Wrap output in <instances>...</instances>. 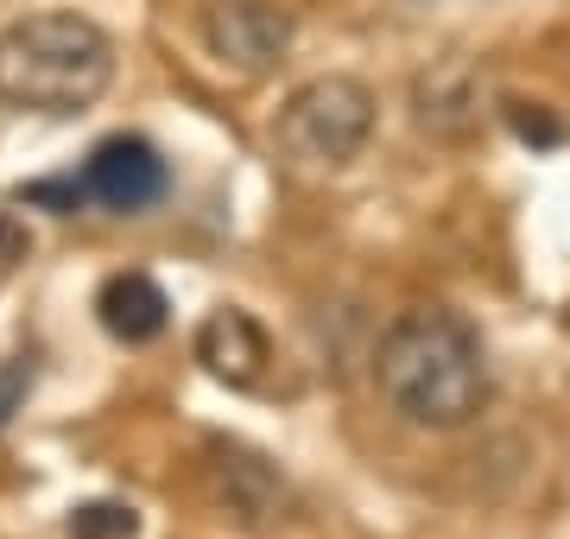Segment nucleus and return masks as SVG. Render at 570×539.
Returning <instances> with one entry per match:
<instances>
[{
  "instance_id": "1",
  "label": "nucleus",
  "mask_w": 570,
  "mask_h": 539,
  "mask_svg": "<svg viewBox=\"0 0 570 539\" xmlns=\"http://www.w3.org/2000/svg\"><path fill=\"white\" fill-rule=\"evenodd\" d=\"M374 394L412 432H463L494 400L482 331L444 305H412L374 343Z\"/></svg>"
},
{
  "instance_id": "2",
  "label": "nucleus",
  "mask_w": 570,
  "mask_h": 539,
  "mask_svg": "<svg viewBox=\"0 0 570 539\" xmlns=\"http://www.w3.org/2000/svg\"><path fill=\"white\" fill-rule=\"evenodd\" d=\"M115 84V39L89 13H26L0 32V108L77 121Z\"/></svg>"
},
{
  "instance_id": "3",
  "label": "nucleus",
  "mask_w": 570,
  "mask_h": 539,
  "mask_svg": "<svg viewBox=\"0 0 570 539\" xmlns=\"http://www.w3.org/2000/svg\"><path fill=\"white\" fill-rule=\"evenodd\" d=\"M171 190V166L165 153L140 134H115L102 140L82 171L70 178H39V185L20 190V204H39V209H58V216H77V209H108V216H140L153 209Z\"/></svg>"
},
{
  "instance_id": "4",
  "label": "nucleus",
  "mask_w": 570,
  "mask_h": 539,
  "mask_svg": "<svg viewBox=\"0 0 570 539\" xmlns=\"http://www.w3.org/2000/svg\"><path fill=\"white\" fill-rule=\"evenodd\" d=\"M273 140L298 166H317V171L348 166L374 140V89L355 84V77H311V84L285 96Z\"/></svg>"
},
{
  "instance_id": "5",
  "label": "nucleus",
  "mask_w": 570,
  "mask_h": 539,
  "mask_svg": "<svg viewBox=\"0 0 570 539\" xmlns=\"http://www.w3.org/2000/svg\"><path fill=\"white\" fill-rule=\"evenodd\" d=\"M292 39H298V26H292V13L273 7V0H209V13H204L209 58L228 63V70H242V77L279 70Z\"/></svg>"
},
{
  "instance_id": "6",
  "label": "nucleus",
  "mask_w": 570,
  "mask_h": 539,
  "mask_svg": "<svg viewBox=\"0 0 570 539\" xmlns=\"http://www.w3.org/2000/svg\"><path fill=\"white\" fill-rule=\"evenodd\" d=\"M209 482H216V501H223L235 520L247 527H273V520L292 514V489L285 477L266 463V457L242 451V444H209Z\"/></svg>"
},
{
  "instance_id": "7",
  "label": "nucleus",
  "mask_w": 570,
  "mask_h": 539,
  "mask_svg": "<svg viewBox=\"0 0 570 539\" xmlns=\"http://www.w3.org/2000/svg\"><path fill=\"white\" fill-rule=\"evenodd\" d=\"M96 312H102V331L115 343H153V336L171 324V305L165 292L146 280V273H115L102 292H96Z\"/></svg>"
},
{
  "instance_id": "8",
  "label": "nucleus",
  "mask_w": 570,
  "mask_h": 539,
  "mask_svg": "<svg viewBox=\"0 0 570 539\" xmlns=\"http://www.w3.org/2000/svg\"><path fill=\"white\" fill-rule=\"evenodd\" d=\"M197 355L209 362L216 381L254 388L261 369H266V336H261V324H254L247 312H216L204 331H197Z\"/></svg>"
},
{
  "instance_id": "9",
  "label": "nucleus",
  "mask_w": 570,
  "mask_h": 539,
  "mask_svg": "<svg viewBox=\"0 0 570 539\" xmlns=\"http://www.w3.org/2000/svg\"><path fill=\"white\" fill-rule=\"evenodd\" d=\"M134 533H140V520L121 501H89V508L70 514V539H134Z\"/></svg>"
},
{
  "instance_id": "10",
  "label": "nucleus",
  "mask_w": 570,
  "mask_h": 539,
  "mask_svg": "<svg viewBox=\"0 0 570 539\" xmlns=\"http://www.w3.org/2000/svg\"><path fill=\"white\" fill-rule=\"evenodd\" d=\"M26 394H32V355H7V362H0V432L13 425Z\"/></svg>"
},
{
  "instance_id": "11",
  "label": "nucleus",
  "mask_w": 570,
  "mask_h": 539,
  "mask_svg": "<svg viewBox=\"0 0 570 539\" xmlns=\"http://www.w3.org/2000/svg\"><path fill=\"white\" fill-rule=\"evenodd\" d=\"M508 121H513V134H520V140H539V146H558V140H564V121L539 115L532 102H513V108H508Z\"/></svg>"
},
{
  "instance_id": "12",
  "label": "nucleus",
  "mask_w": 570,
  "mask_h": 539,
  "mask_svg": "<svg viewBox=\"0 0 570 539\" xmlns=\"http://www.w3.org/2000/svg\"><path fill=\"white\" fill-rule=\"evenodd\" d=\"M26 254H32V235H26V223L0 209V280H7V273H20Z\"/></svg>"
}]
</instances>
